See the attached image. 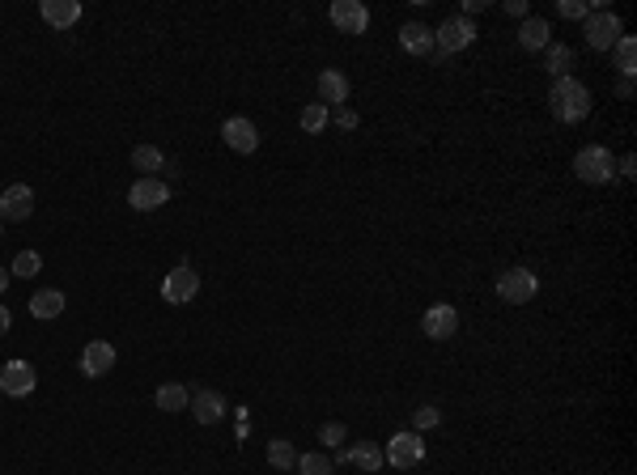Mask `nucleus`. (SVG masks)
Wrapping results in <instances>:
<instances>
[{
	"mask_svg": "<svg viewBox=\"0 0 637 475\" xmlns=\"http://www.w3.org/2000/svg\"><path fill=\"white\" fill-rule=\"evenodd\" d=\"M548 111L557 115L561 123H578V119L591 115V90L582 85L578 76H561L548 90Z\"/></svg>",
	"mask_w": 637,
	"mask_h": 475,
	"instance_id": "obj_1",
	"label": "nucleus"
},
{
	"mask_svg": "<svg viewBox=\"0 0 637 475\" xmlns=\"http://www.w3.org/2000/svg\"><path fill=\"white\" fill-rule=\"evenodd\" d=\"M574 174H578L582 183H591V187H603V183H612V174H617V157L603 149V145H586V149H578V157H574Z\"/></svg>",
	"mask_w": 637,
	"mask_h": 475,
	"instance_id": "obj_2",
	"label": "nucleus"
},
{
	"mask_svg": "<svg viewBox=\"0 0 637 475\" xmlns=\"http://www.w3.org/2000/svg\"><path fill=\"white\" fill-rule=\"evenodd\" d=\"M536 293H540V276L527 272V267H510V272L498 276V297L510 305H527Z\"/></svg>",
	"mask_w": 637,
	"mask_h": 475,
	"instance_id": "obj_3",
	"label": "nucleus"
},
{
	"mask_svg": "<svg viewBox=\"0 0 637 475\" xmlns=\"http://www.w3.org/2000/svg\"><path fill=\"white\" fill-rule=\"evenodd\" d=\"M472 43H476L472 18H446L442 30H434V51H438V56H455V51H464Z\"/></svg>",
	"mask_w": 637,
	"mask_h": 475,
	"instance_id": "obj_4",
	"label": "nucleus"
},
{
	"mask_svg": "<svg viewBox=\"0 0 637 475\" xmlns=\"http://www.w3.org/2000/svg\"><path fill=\"white\" fill-rule=\"evenodd\" d=\"M620 35H625V30H620V18L612 9H591V13H586V43H591L595 51H612Z\"/></svg>",
	"mask_w": 637,
	"mask_h": 475,
	"instance_id": "obj_5",
	"label": "nucleus"
},
{
	"mask_svg": "<svg viewBox=\"0 0 637 475\" xmlns=\"http://www.w3.org/2000/svg\"><path fill=\"white\" fill-rule=\"evenodd\" d=\"M421 331H425V340H455V331H459V310L455 305H446V302H438V305H429L425 310V319H421Z\"/></svg>",
	"mask_w": 637,
	"mask_h": 475,
	"instance_id": "obj_6",
	"label": "nucleus"
},
{
	"mask_svg": "<svg viewBox=\"0 0 637 475\" xmlns=\"http://www.w3.org/2000/svg\"><path fill=\"white\" fill-rule=\"evenodd\" d=\"M35 386H39V374H35V365L9 361L4 369H0V391H4L9 400H26V395H35Z\"/></svg>",
	"mask_w": 637,
	"mask_h": 475,
	"instance_id": "obj_7",
	"label": "nucleus"
},
{
	"mask_svg": "<svg viewBox=\"0 0 637 475\" xmlns=\"http://www.w3.org/2000/svg\"><path fill=\"white\" fill-rule=\"evenodd\" d=\"M200 293V276H195L187 264H179L174 272H166V281H162V297L171 305H187Z\"/></svg>",
	"mask_w": 637,
	"mask_h": 475,
	"instance_id": "obj_8",
	"label": "nucleus"
},
{
	"mask_svg": "<svg viewBox=\"0 0 637 475\" xmlns=\"http://www.w3.org/2000/svg\"><path fill=\"white\" fill-rule=\"evenodd\" d=\"M421 458H425L421 433H395V438L386 441V463H391L395 471H408V467H417Z\"/></svg>",
	"mask_w": 637,
	"mask_h": 475,
	"instance_id": "obj_9",
	"label": "nucleus"
},
{
	"mask_svg": "<svg viewBox=\"0 0 637 475\" xmlns=\"http://www.w3.org/2000/svg\"><path fill=\"white\" fill-rule=\"evenodd\" d=\"M328 18L340 26V35H366L370 26V9L362 0H331Z\"/></svg>",
	"mask_w": 637,
	"mask_h": 475,
	"instance_id": "obj_10",
	"label": "nucleus"
},
{
	"mask_svg": "<svg viewBox=\"0 0 637 475\" xmlns=\"http://www.w3.org/2000/svg\"><path fill=\"white\" fill-rule=\"evenodd\" d=\"M128 204L136 212H154L162 204H171V187L162 183V178H136L132 191H128Z\"/></svg>",
	"mask_w": 637,
	"mask_h": 475,
	"instance_id": "obj_11",
	"label": "nucleus"
},
{
	"mask_svg": "<svg viewBox=\"0 0 637 475\" xmlns=\"http://www.w3.org/2000/svg\"><path fill=\"white\" fill-rule=\"evenodd\" d=\"M30 212H35V187L13 183L0 191V221H26Z\"/></svg>",
	"mask_w": 637,
	"mask_h": 475,
	"instance_id": "obj_12",
	"label": "nucleus"
},
{
	"mask_svg": "<svg viewBox=\"0 0 637 475\" xmlns=\"http://www.w3.org/2000/svg\"><path fill=\"white\" fill-rule=\"evenodd\" d=\"M221 140H226L234 153H255L259 149V132H255L251 119H243V115H234V119L221 123Z\"/></svg>",
	"mask_w": 637,
	"mask_h": 475,
	"instance_id": "obj_13",
	"label": "nucleus"
},
{
	"mask_svg": "<svg viewBox=\"0 0 637 475\" xmlns=\"http://www.w3.org/2000/svg\"><path fill=\"white\" fill-rule=\"evenodd\" d=\"M115 369V348L107 340H90L85 344V352H81V374L85 378H102V374H111Z\"/></svg>",
	"mask_w": 637,
	"mask_h": 475,
	"instance_id": "obj_14",
	"label": "nucleus"
},
{
	"mask_svg": "<svg viewBox=\"0 0 637 475\" xmlns=\"http://www.w3.org/2000/svg\"><path fill=\"white\" fill-rule=\"evenodd\" d=\"M39 13L47 26H56V30H68V26H77L81 21V0H43Z\"/></svg>",
	"mask_w": 637,
	"mask_h": 475,
	"instance_id": "obj_15",
	"label": "nucleus"
},
{
	"mask_svg": "<svg viewBox=\"0 0 637 475\" xmlns=\"http://www.w3.org/2000/svg\"><path fill=\"white\" fill-rule=\"evenodd\" d=\"M400 47L408 56H434V30L421 21H404L400 26Z\"/></svg>",
	"mask_w": 637,
	"mask_h": 475,
	"instance_id": "obj_16",
	"label": "nucleus"
},
{
	"mask_svg": "<svg viewBox=\"0 0 637 475\" xmlns=\"http://www.w3.org/2000/svg\"><path fill=\"white\" fill-rule=\"evenodd\" d=\"M319 102L323 107H345L348 102V76L340 68H323L319 73Z\"/></svg>",
	"mask_w": 637,
	"mask_h": 475,
	"instance_id": "obj_17",
	"label": "nucleus"
},
{
	"mask_svg": "<svg viewBox=\"0 0 637 475\" xmlns=\"http://www.w3.org/2000/svg\"><path fill=\"white\" fill-rule=\"evenodd\" d=\"M340 463H353L357 471L378 475V467H383V450H378L374 441H357V446H348V450H340Z\"/></svg>",
	"mask_w": 637,
	"mask_h": 475,
	"instance_id": "obj_18",
	"label": "nucleus"
},
{
	"mask_svg": "<svg viewBox=\"0 0 637 475\" xmlns=\"http://www.w3.org/2000/svg\"><path fill=\"white\" fill-rule=\"evenodd\" d=\"M187 408H192V416L200 420V424H217V420L226 416V400H221L217 391H204V386L192 395V403H187Z\"/></svg>",
	"mask_w": 637,
	"mask_h": 475,
	"instance_id": "obj_19",
	"label": "nucleus"
},
{
	"mask_svg": "<svg viewBox=\"0 0 637 475\" xmlns=\"http://www.w3.org/2000/svg\"><path fill=\"white\" fill-rule=\"evenodd\" d=\"M519 43H522V51H544L548 43H553V26L544 18H522V26H519Z\"/></svg>",
	"mask_w": 637,
	"mask_h": 475,
	"instance_id": "obj_20",
	"label": "nucleus"
},
{
	"mask_svg": "<svg viewBox=\"0 0 637 475\" xmlns=\"http://www.w3.org/2000/svg\"><path fill=\"white\" fill-rule=\"evenodd\" d=\"M64 293H60V289H43V293H35V297H30V314H35V319H60V314H64Z\"/></svg>",
	"mask_w": 637,
	"mask_h": 475,
	"instance_id": "obj_21",
	"label": "nucleus"
},
{
	"mask_svg": "<svg viewBox=\"0 0 637 475\" xmlns=\"http://www.w3.org/2000/svg\"><path fill=\"white\" fill-rule=\"evenodd\" d=\"M157 408H162V412H187V403H192V391H187V386H179V382H166V386H157Z\"/></svg>",
	"mask_w": 637,
	"mask_h": 475,
	"instance_id": "obj_22",
	"label": "nucleus"
},
{
	"mask_svg": "<svg viewBox=\"0 0 637 475\" xmlns=\"http://www.w3.org/2000/svg\"><path fill=\"white\" fill-rule=\"evenodd\" d=\"M132 166L140 170V178H157V170H166V157L157 145H136L132 149Z\"/></svg>",
	"mask_w": 637,
	"mask_h": 475,
	"instance_id": "obj_23",
	"label": "nucleus"
},
{
	"mask_svg": "<svg viewBox=\"0 0 637 475\" xmlns=\"http://www.w3.org/2000/svg\"><path fill=\"white\" fill-rule=\"evenodd\" d=\"M268 463L276 467V471H293V467H298V450H293V441L272 438L268 441Z\"/></svg>",
	"mask_w": 637,
	"mask_h": 475,
	"instance_id": "obj_24",
	"label": "nucleus"
},
{
	"mask_svg": "<svg viewBox=\"0 0 637 475\" xmlns=\"http://www.w3.org/2000/svg\"><path fill=\"white\" fill-rule=\"evenodd\" d=\"M612 51H617V68H620V73L633 76L637 73V38L633 35H620Z\"/></svg>",
	"mask_w": 637,
	"mask_h": 475,
	"instance_id": "obj_25",
	"label": "nucleus"
},
{
	"mask_svg": "<svg viewBox=\"0 0 637 475\" xmlns=\"http://www.w3.org/2000/svg\"><path fill=\"white\" fill-rule=\"evenodd\" d=\"M43 272V255L39 250H18V259L9 267V276H21V281H35Z\"/></svg>",
	"mask_w": 637,
	"mask_h": 475,
	"instance_id": "obj_26",
	"label": "nucleus"
},
{
	"mask_svg": "<svg viewBox=\"0 0 637 475\" xmlns=\"http://www.w3.org/2000/svg\"><path fill=\"white\" fill-rule=\"evenodd\" d=\"M569 68H574V51H569V47H561V43H548V73L561 81Z\"/></svg>",
	"mask_w": 637,
	"mask_h": 475,
	"instance_id": "obj_27",
	"label": "nucleus"
},
{
	"mask_svg": "<svg viewBox=\"0 0 637 475\" xmlns=\"http://www.w3.org/2000/svg\"><path fill=\"white\" fill-rule=\"evenodd\" d=\"M328 119H331V111L323 107V102H310L307 111H302V132H323Z\"/></svg>",
	"mask_w": 637,
	"mask_h": 475,
	"instance_id": "obj_28",
	"label": "nucleus"
},
{
	"mask_svg": "<svg viewBox=\"0 0 637 475\" xmlns=\"http://www.w3.org/2000/svg\"><path fill=\"white\" fill-rule=\"evenodd\" d=\"M298 471L302 475H336V463L328 455H302L298 458Z\"/></svg>",
	"mask_w": 637,
	"mask_h": 475,
	"instance_id": "obj_29",
	"label": "nucleus"
},
{
	"mask_svg": "<svg viewBox=\"0 0 637 475\" xmlns=\"http://www.w3.org/2000/svg\"><path fill=\"white\" fill-rule=\"evenodd\" d=\"M412 424H417V433H425V429L442 424V412H438L434 403H425V408H417V412H412Z\"/></svg>",
	"mask_w": 637,
	"mask_h": 475,
	"instance_id": "obj_30",
	"label": "nucleus"
},
{
	"mask_svg": "<svg viewBox=\"0 0 637 475\" xmlns=\"http://www.w3.org/2000/svg\"><path fill=\"white\" fill-rule=\"evenodd\" d=\"M557 13H561V18H569V21H586V13H591V4H586V0H561V4H557Z\"/></svg>",
	"mask_w": 637,
	"mask_h": 475,
	"instance_id": "obj_31",
	"label": "nucleus"
},
{
	"mask_svg": "<svg viewBox=\"0 0 637 475\" xmlns=\"http://www.w3.org/2000/svg\"><path fill=\"white\" fill-rule=\"evenodd\" d=\"M345 438L348 433H345V424H340V420H328V424L319 429V441H323V446H340Z\"/></svg>",
	"mask_w": 637,
	"mask_h": 475,
	"instance_id": "obj_32",
	"label": "nucleus"
},
{
	"mask_svg": "<svg viewBox=\"0 0 637 475\" xmlns=\"http://www.w3.org/2000/svg\"><path fill=\"white\" fill-rule=\"evenodd\" d=\"M336 123H340V128H357V111H348V107H336Z\"/></svg>",
	"mask_w": 637,
	"mask_h": 475,
	"instance_id": "obj_33",
	"label": "nucleus"
},
{
	"mask_svg": "<svg viewBox=\"0 0 637 475\" xmlns=\"http://www.w3.org/2000/svg\"><path fill=\"white\" fill-rule=\"evenodd\" d=\"M502 9L510 13V18H527V0H506Z\"/></svg>",
	"mask_w": 637,
	"mask_h": 475,
	"instance_id": "obj_34",
	"label": "nucleus"
},
{
	"mask_svg": "<svg viewBox=\"0 0 637 475\" xmlns=\"http://www.w3.org/2000/svg\"><path fill=\"white\" fill-rule=\"evenodd\" d=\"M620 174H625V178H633V174H637V162H633V157H620Z\"/></svg>",
	"mask_w": 637,
	"mask_h": 475,
	"instance_id": "obj_35",
	"label": "nucleus"
},
{
	"mask_svg": "<svg viewBox=\"0 0 637 475\" xmlns=\"http://www.w3.org/2000/svg\"><path fill=\"white\" fill-rule=\"evenodd\" d=\"M484 9V0H464V13H459V18H467V13H481Z\"/></svg>",
	"mask_w": 637,
	"mask_h": 475,
	"instance_id": "obj_36",
	"label": "nucleus"
},
{
	"mask_svg": "<svg viewBox=\"0 0 637 475\" xmlns=\"http://www.w3.org/2000/svg\"><path fill=\"white\" fill-rule=\"evenodd\" d=\"M9 323H13V314H9V310H4V305H0V336H4V331H9Z\"/></svg>",
	"mask_w": 637,
	"mask_h": 475,
	"instance_id": "obj_37",
	"label": "nucleus"
},
{
	"mask_svg": "<svg viewBox=\"0 0 637 475\" xmlns=\"http://www.w3.org/2000/svg\"><path fill=\"white\" fill-rule=\"evenodd\" d=\"M9 281H13V276H9V267H0V297H4V289H9Z\"/></svg>",
	"mask_w": 637,
	"mask_h": 475,
	"instance_id": "obj_38",
	"label": "nucleus"
},
{
	"mask_svg": "<svg viewBox=\"0 0 637 475\" xmlns=\"http://www.w3.org/2000/svg\"><path fill=\"white\" fill-rule=\"evenodd\" d=\"M0 226H4V221H0Z\"/></svg>",
	"mask_w": 637,
	"mask_h": 475,
	"instance_id": "obj_39",
	"label": "nucleus"
}]
</instances>
